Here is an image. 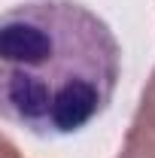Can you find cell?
Here are the masks:
<instances>
[{
	"instance_id": "obj_3",
	"label": "cell",
	"mask_w": 155,
	"mask_h": 158,
	"mask_svg": "<svg viewBox=\"0 0 155 158\" xmlns=\"http://www.w3.org/2000/svg\"><path fill=\"white\" fill-rule=\"evenodd\" d=\"M116 158H155V143L137 131H125V140H122V149H119Z\"/></svg>"
},
{
	"instance_id": "obj_1",
	"label": "cell",
	"mask_w": 155,
	"mask_h": 158,
	"mask_svg": "<svg viewBox=\"0 0 155 158\" xmlns=\"http://www.w3.org/2000/svg\"><path fill=\"white\" fill-rule=\"evenodd\" d=\"M122 79L110 24L76 0H27L0 21V110L40 140L85 131Z\"/></svg>"
},
{
	"instance_id": "obj_4",
	"label": "cell",
	"mask_w": 155,
	"mask_h": 158,
	"mask_svg": "<svg viewBox=\"0 0 155 158\" xmlns=\"http://www.w3.org/2000/svg\"><path fill=\"white\" fill-rule=\"evenodd\" d=\"M3 158H21V152L15 149L12 140H3Z\"/></svg>"
},
{
	"instance_id": "obj_2",
	"label": "cell",
	"mask_w": 155,
	"mask_h": 158,
	"mask_svg": "<svg viewBox=\"0 0 155 158\" xmlns=\"http://www.w3.org/2000/svg\"><path fill=\"white\" fill-rule=\"evenodd\" d=\"M128 128L137 131V134H143V137H149L155 143V70H152V76L146 79V85H143L137 113H134V118H131Z\"/></svg>"
}]
</instances>
